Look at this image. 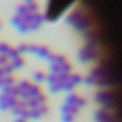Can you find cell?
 <instances>
[{
  "mask_svg": "<svg viewBox=\"0 0 122 122\" xmlns=\"http://www.w3.org/2000/svg\"><path fill=\"white\" fill-rule=\"evenodd\" d=\"M94 101L101 107L114 110L115 107V92L109 88H101L94 94Z\"/></svg>",
  "mask_w": 122,
  "mask_h": 122,
  "instance_id": "4",
  "label": "cell"
},
{
  "mask_svg": "<svg viewBox=\"0 0 122 122\" xmlns=\"http://www.w3.org/2000/svg\"><path fill=\"white\" fill-rule=\"evenodd\" d=\"M48 62H49L50 73L53 75H65L71 72V64L62 55L53 54V56L49 59Z\"/></svg>",
  "mask_w": 122,
  "mask_h": 122,
  "instance_id": "3",
  "label": "cell"
},
{
  "mask_svg": "<svg viewBox=\"0 0 122 122\" xmlns=\"http://www.w3.org/2000/svg\"><path fill=\"white\" fill-rule=\"evenodd\" d=\"M32 77H33L34 82L40 83V82H44V81H45L46 75H45V72H43V71L38 70V71H34V72H33V76H32Z\"/></svg>",
  "mask_w": 122,
  "mask_h": 122,
  "instance_id": "7",
  "label": "cell"
},
{
  "mask_svg": "<svg viewBox=\"0 0 122 122\" xmlns=\"http://www.w3.org/2000/svg\"><path fill=\"white\" fill-rule=\"evenodd\" d=\"M44 21L45 16L39 12V7L36 1L22 3L16 6L15 15L11 18L14 28L20 33H28L38 30Z\"/></svg>",
  "mask_w": 122,
  "mask_h": 122,
  "instance_id": "1",
  "label": "cell"
},
{
  "mask_svg": "<svg viewBox=\"0 0 122 122\" xmlns=\"http://www.w3.org/2000/svg\"><path fill=\"white\" fill-rule=\"evenodd\" d=\"M65 104L76 106L77 109H83L87 105V100L82 97L75 94V93H68V95L65 98Z\"/></svg>",
  "mask_w": 122,
  "mask_h": 122,
  "instance_id": "5",
  "label": "cell"
},
{
  "mask_svg": "<svg viewBox=\"0 0 122 122\" xmlns=\"http://www.w3.org/2000/svg\"><path fill=\"white\" fill-rule=\"evenodd\" d=\"M65 22L71 28H73L77 32L83 33L84 36H87L89 33H93V29H92L93 22L88 17V15L86 14L84 10L81 7H76L72 11H70V14L65 18Z\"/></svg>",
  "mask_w": 122,
  "mask_h": 122,
  "instance_id": "2",
  "label": "cell"
},
{
  "mask_svg": "<svg viewBox=\"0 0 122 122\" xmlns=\"http://www.w3.org/2000/svg\"><path fill=\"white\" fill-rule=\"evenodd\" d=\"M15 122H26V120H23V118H17V117H16Z\"/></svg>",
  "mask_w": 122,
  "mask_h": 122,
  "instance_id": "8",
  "label": "cell"
},
{
  "mask_svg": "<svg viewBox=\"0 0 122 122\" xmlns=\"http://www.w3.org/2000/svg\"><path fill=\"white\" fill-rule=\"evenodd\" d=\"M17 98L3 93L0 95V110H11L16 104Z\"/></svg>",
  "mask_w": 122,
  "mask_h": 122,
  "instance_id": "6",
  "label": "cell"
}]
</instances>
